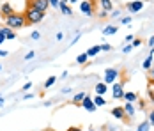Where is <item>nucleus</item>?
<instances>
[{"instance_id":"f257e3e1","label":"nucleus","mask_w":154,"mask_h":131,"mask_svg":"<svg viewBox=\"0 0 154 131\" xmlns=\"http://www.w3.org/2000/svg\"><path fill=\"white\" fill-rule=\"evenodd\" d=\"M4 21H5V27H9V29L13 30H18V29H23L25 25H27V20H25V14L23 13H13V14L5 16L4 18Z\"/></svg>"},{"instance_id":"f03ea898","label":"nucleus","mask_w":154,"mask_h":131,"mask_svg":"<svg viewBox=\"0 0 154 131\" xmlns=\"http://www.w3.org/2000/svg\"><path fill=\"white\" fill-rule=\"evenodd\" d=\"M23 14H25V20H27V25H37V23H41L45 20L46 13H41V11H35L32 7H27L23 11Z\"/></svg>"},{"instance_id":"7ed1b4c3","label":"nucleus","mask_w":154,"mask_h":131,"mask_svg":"<svg viewBox=\"0 0 154 131\" xmlns=\"http://www.w3.org/2000/svg\"><path fill=\"white\" fill-rule=\"evenodd\" d=\"M27 7H32L35 11H41V13H46L48 7H50V2L48 0H27Z\"/></svg>"},{"instance_id":"20e7f679","label":"nucleus","mask_w":154,"mask_h":131,"mask_svg":"<svg viewBox=\"0 0 154 131\" xmlns=\"http://www.w3.org/2000/svg\"><path fill=\"white\" fill-rule=\"evenodd\" d=\"M119 69H115V67H108L106 71H105V78H103V82L106 83V85H112V83H115L117 80H119Z\"/></svg>"},{"instance_id":"39448f33","label":"nucleus","mask_w":154,"mask_h":131,"mask_svg":"<svg viewBox=\"0 0 154 131\" xmlns=\"http://www.w3.org/2000/svg\"><path fill=\"white\" fill-rule=\"evenodd\" d=\"M78 7H80V13L82 14H85V16L94 14V0H82L78 4Z\"/></svg>"},{"instance_id":"423d86ee","label":"nucleus","mask_w":154,"mask_h":131,"mask_svg":"<svg viewBox=\"0 0 154 131\" xmlns=\"http://www.w3.org/2000/svg\"><path fill=\"white\" fill-rule=\"evenodd\" d=\"M112 98L113 99H122L124 98V85L121 82H115V83H112Z\"/></svg>"},{"instance_id":"0eeeda50","label":"nucleus","mask_w":154,"mask_h":131,"mask_svg":"<svg viewBox=\"0 0 154 131\" xmlns=\"http://www.w3.org/2000/svg\"><path fill=\"white\" fill-rule=\"evenodd\" d=\"M126 7H128V13L135 14V13H138V11L143 9V2H142V0H133V2H129Z\"/></svg>"},{"instance_id":"6e6552de","label":"nucleus","mask_w":154,"mask_h":131,"mask_svg":"<svg viewBox=\"0 0 154 131\" xmlns=\"http://www.w3.org/2000/svg\"><path fill=\"white\" fill-rule=\"evenodd\" d=\"M13 13H14V5L9 4V2H2V5H0V14L5 18V16L13 14Z\"/></svg>"},{"instance_id":"1a4fd4ad","label":"nucleus","mask_w":154,"mask_h":131,"mask_svg":"<svg viewBox=\"0 0 154 131\" xmlns=\"http://www.w3.org/2000/svg\"><path fill=\"white\" fill-rule=\"evenodd\" d=\"M94 92H96V96H105L108 92V85L105 82H97V83L94 85Z\"/></svg>"},{"instance_id":"9d476101","label":"nucleus","mask_w":154,"mask_h":131,"mask_svg":"<svg viewBox=\"0 0 154 131\" xmlns=\"http://www.w3.org/2000/svg\"><path fill=\"white\" fill-rule=\"evenodd\" d=\"M80 104H82L87 112H94V110H96V104H94V101H92V98H91V96H85V98H83V101L80 103Z\"/></svg>"},{"instance_id":"9b49d317","label":"nucleus","mask_w":154,"mask_h":131,"mask_svg":"<svg viewBox=\"0 0 154 131\" xmlns=\"http://www.w3.org/2000/svg\"><path fill=\"white\" fill-rule=\"evenodd\" d=\"M112 117H113V119L122 120L124 117H126V114H124V108H122V106H115V108L112 110Z\"/></svg>"},{"instance_id":"f8f14e48","label":"nucleus","mask_w":154,"mask_h":131,"mask_svg":"<svg viewBox=\"0 0 154 131\" xmlns=\"http://www.w3.org/2000/svg\"><path fill=\"white\" fill-rule=\"evenodd\" d=\"M122 99L126 103H137L138 101V94H137V92H124Z\"/></svg>"},{"instance_id":"ddd939ff","label":"nucleus","mask_w":154,"mask_h":131,"mask_svg":"<svg viewBox=\"0 0 154 131\" xmlns=\"http://www.w3.org/2000/svg\"><path fill=\"white\" fill-rule=\"evenodd\" d=\"M99 5H101V9L106 11V13H112V11H113V2H112V0H99Z\"/></svg>"},{"instance_id":"4468645a","label":"nucleus","mask_w":154,"mask_h":131,"mask_svg":"<svg viewBox=\"0 0 154 131\" xmlns=\"http://www.w3.org/2000/svg\"><path fill=\"white\" fill-rule=\"evenodd\" d=\"M124 114L126 117H135V106H133V103H124Z\"/></svg>"},{"instance_id":"2eb2a0df","label":"nucleus","mask_w":154,"mask_h":131,"mask_svg":"<svg viewBox=\"0 0 154 131\" xmlns=\"http://www.w3.org/2000/svg\"><path fill=\"white\" fill-rule=\"evenodd\" d=\"M60 13L62 14H66V16H73V9H71V5L69 4H66V2H60Z\"/></svg>"},{"instance_id":"dca6fc26","label":"nucleus","mask_w":154,"mask_h":131,"mask_svg":"<svg viewBox=\"0 0 154 131\" xmlns=\"http://www.w3.org/2000/svg\"><path fill=\"white\" fill-rule=\"evenodd\" d=\"M4 34H5V39L7 41H13V39H16V32L13 29H9V27H4V29H0Z\"/></svg>"},{"instance_id":"f3484780","label":"nucleus","mask_w":154,"mask_h":131,"mask_svg":"<svg viewBox=\"0 0 154 131\" xmlns=\"http://www.w3.org/2000/svg\"><path fill=\"white\" fill-rule=\"evenodd\" d=\"M152 60H154V55H147V58H145V60L142 62V67H143L145 71H149V69H151V67L154 66Z\"/></svg>"},{"instance_id":"a211bd4d","label":"nucleus","mask_w":154,"mask_h":131,"mask_svg":"<svg viewBox=\"0 0 154 131\" xmlns=\"http://www.w3.org/2000/svg\"><path fill=\"white\" fill-rule=\"evenodd\" d=\"M117 30H119L117 25H106V27L103 29V34H105V36H115V34H117Z\"/></svg>"},{"instance_id":"6ab92c4d","label":"nucleus","mask_w":154,"mask_h":131,"mask_svg":"<svg viewBox=\"0 0 154 131\" xmlns=\"http://www.w3.org/2000/svg\"><path fill=\"white\" fill-rule=\"evenodd\" d=\"M99 51H101V44H96V46H92V48H89V50H87L85 53H87L89 57H96V55H97Z\"/></svg>"},{"instance_id":"aec40b11","label":"nucleus","mask_w":154,"mask_h":131,"mask_svg":"<svg viewBox=\"0 0 154 131\" xmlns=\"http://www.w3.org/2000/svg\"><path fill=\"white\" fill-rule=\"evenodd\" d=\"M92 101H94V104H96V108H99V106H105V104H106V99H105L103 96H94Z\"/></svg>"},{"instance_id":"412c9836","label":"nucleus","mask_w":154,"mask_h":131,"mask_svg":"<svg viewBox=\"0 0 154 131\" xmlns=\"http://www.w3.org/2000/svg\"><path fill=\"white\" fill-rule=\"evenodd\" d=\"M87 60H89V55H87V53H80L76 57V64L83 66V64H87Z\"/></svg>"},{"instance_id":"4be33fe9","label":"nucleus","mask_w":154,"mask_h":131,"mask_svg":"<svg viewBox=\"0 0 154 131\" xmlns=\"http://www.w3.org/2000/svg\"><path fill=\"white\" fill-rule=\"evenodd\" d=\"M85 96H87L85 92H78V94H75V96H73V103H75V104H80V103L83 101Z\"/></svg>"},{"instance_id":"5701e85b","label":"nucleus","mask_w":154,"mask_h":131,"mask_svg":"<svg viewBox=\"0 0 154 131\" xmlns=\"http://www.w3.org/2000/svg\"><path fill=\"white\" fill-rule=\"evenodd\" d=\"M147 92H149V99L154 103V83H152V82H149V83H147Z\"/></svg>"},{"instance_id":"b1692460","label":"nucleus","mask_w":154,"mask_h":131,"mask_svg":"<svg viewBox=\"0 0 154 131\" xmlns=\"http://www.w3.org/2000/svg\"><path fill=\"white\" fill-rule=\"evenodd\" d=\"M55 82H57V76H50L46 82H45V89H50L53 83H55Z\"/></svg>"},{"instance_id":"393cba45","label":"nucleus","mask_w":154,"mask_h":131,"mask_svg":"<svg viewBox=\"0 0 154 131\" xmlns=\"http://www.w3.org/2000/svg\"><path fill=\"white\" fill-rule=\"evenodd\" d=\"M149 128H151V126H149V122H147V120H143L138 128H137V131H149Z\"/></svg>"},{"instance_id":"a878e982","label":"nucleus","mask_w":154,"mask_h":131,"mask_svg":"<svg viewBox=\"0 0 154 131\" xmlns=\"http://www.w3.org/2000/svg\"><path fill=\"white\" fill-rule=\"evenodd\" d=\"M48 2H50V7H55V9L60 7V0H48Z\"/></svg>"},{"instance_id":"bb28decb","label":"nucleus","mask_w":154,"mask_h":131,"mask_svg":"<svg viewBox=\"0 0 154 131\" xmlns=\"http://www.w3.org/2000/svg\"><path fill=\"white\" fill-rule=\"evenodd\" d=\"M30 37L34 39V41H37V39H41V32H39V30H34V32L30 34Z\"/></svg>"},{"instance_id":"cd10ccee","label":"nucleus","mask_w":154,"mask_h":131,"mask_svg":"<svg viewBox=\"0 0 154 131\" xmlns=\"http://www.w3.org/2000/svg\"><path fill=\"white\" fill-rule=\"evenodd\" d=\"M131 51H133V46H131V43L126 44V46L122 48V53H126V55H128V53H131Z\"/></svg>"},{"instance_id":"c85d7f7f","label":"nucleus","mask_w":154,"mask_h":131,"mask_svg":"<svg viewBox=\"0 0 154 131\" xmlns=\"http://www.w3.org/2000/svg\"><path fill=\"white\" fill-rule=\"evenodd\" d=\"M101 51H112V44L103 43V44H101Z\"/></svg>"},{"instance_id":"c756f323","label":"nucleus","mask_w":154,"mask_h":131,"mask_svg":"<svg viewBox=\"0 0 154 131\" xmlns=\"http://www.w3.org/2000/svg\"><path fill=\"white\" fill-rule=\"evenodd\" d=\"M131 21H133V18H129V16H126V18H121V23H122V25H129Z\"/></svg>"},{"instance_id":"7c9ffc66","label":"nucleus","mask_w":154,"mask_h":131,"mask_svg":"<svg viewBox=\"0 0 154 131\" xmlns=\"http://www.w3.org/2000/svg\"><path fill=\"white\" fill-rule=\"evenodd\" d=\"M147 122H149V126H152L154 128V110L149 114V119H147Z\"/></svg>"},{"instance_id":"2f4dec72","label":"nucleus","mask_w":154,"mask_h":131,"mask_svg":"<svg viewBox=\"0 0 154 131\" xmlns=\"http://www.w3.org/2000/svg\"><path fill=\"white\" fill-rule=\"evenodd\" d=\"M149 82H152L154 83V66L149 69Z\"/></svg>"},{"instance_id":"473e14b6","label":"nucleus","mask_w":154,"mask_h":131,"mask_svg":"<svg viewBox=\"0 0 154 131\" xmlns=\"http://www.w3.org/2000/svg\"><path fill=\"white\" fill-rule=\"evenodd\" d=\"M29 89H32V83L29 82V83H25L23 87H21V92H29Z\"/></svg>"},{"instance_id":"72a5a7b5","label":"nucleus","mask_w":154,"mask_h":131,"mask_svg":"<svg viewBox=\"0 0 154 131\" xmlns=\"http://www.w3.org/2000/svg\"><path fill=\"white\" fill-rule=\"evenodd\" d=\"M133 39H135V36H131V34H128V36H126V44L133 43Z\"/></svg>"},{"instance_id":"f704fd0d","label":"nucleus","mask_w":154,"mask_h":131,"mask_svg":"<svg viewBox=\"0 0 154 131\" xmlns=\"http://www.w3.org/2000/svg\"><path fill=\"white\" fill-rule=\"evenodd\" d=\"M80 36H82V32H76V36H75V39L71 41V46H73V44H76V43H78V39H80Z\"/></svg>"},{"instance_id":"c9c22d12","label":"nucleus","mask_w":154,"mask_h":131,"mask_svg":"<svg viewBox=\"0 0 154 131\" xmlns=\"http://www.w3.org/2000/svg\"><path fill=\"white\" fill-rule=\"evenodd\" d=\"M140 44H142V41L135 37V39H133V43H131V46H133V48H137V46H140Z\"/></svg>"},{"instance_id":"e433bc0d","label":"nucleus","mask_w":154,"mask_h":131,"mask_svg":"<svg viewBox=\"0 0 154 131\" xmlns=\"http://www.w3.org/2000/svg\"><path fill=\"white\" fill-rule=\"evenodd\" d=\"M34 57H35V53H34V51H29V53L25 55V60H32Z\"/></svg>"},{"instance_id":"4c0bfd02","label":"nucleus","mask_w":154,"mask_h":131,"mask_svg":"<svg viewBox=\"0 0 154 131\" xmlns=\"http://www.w3.org/2000/svg\"><path fill=\"white\" fill-rule=\"evenodd\" d=\"M119 16H121V11L119 9H113L112 11V18H119Z\"/></svg>"},{"instance_id":"58836bf2","label":"nucleus","mask_w":154,"mask_h":131,"mask_svg":"<svg viewBox=\"0 0 154 131\" xmlns=\"http://www.w3.org/2000/svg\"><path fill=\"white\" fill-rule=\"evenodd\" d=\"M108 14H110V13H106V11H103V9H101V11L97 13V16H99V18H106Z\"/></svg>"},{"instance_id":"ea45409f","label":"nucleus","mask_w":154,"mask_h":131,"mask_svg":"<svg viewBox=\"0 0 154 131\" xmlns=\"http://www.w3.org/2000/svg\"><path fill=\"white\" fill-rule=\"evenodd\" d=\"M32 98H34V96H32L30 92H25V94H23V99H25V101H27V99H32Z\"/></svg>"},{"instance_id":"a19ab883","label":"nucleus","mask_w":154,"mask_h":131,"mask_svg":"<svg viewBox=\"0 0 154 131\" xmlns=\"http://www.w3.org/2000/svg\"><path fill=\"white\" fill-rule=\"evenodd\" d=\"M66 131H83L82 128H76V126H71V128H67Z\"/></svg>"},{"instance_id":"79ce46f5","label":"nucleus","mask_w":154,"mask_h":131,"mask_svg":"<svg viewBox=\"0 0 154 131\" xmlns=\"http://www.w3.org/2000/svg\"><path fill=\"white\" fill-rule=\"evenodd\" d=\"M138 106H140V110H143V108H145V101H143V99H140V101H138Z\"/></svg>"},{"instance_id":"37998d69","label":"nucleus","mask_w":154,"mask_h":131,"mask_svg":"<svg viewBox=\"0 0 154 131\" xmlns=\"http://www.w3.org/2000/svg\"><path fill=\"white\" fill-rule=\"evenodd\" d=\"M4 41H5V34H4V32L0 30V44L4 43Z\"/></svg>"},{"instance_id":"c03bdc74","label":"nucleus","mask_w":154,"mask_h":131,"mask_svg":"<svg viewBox=\"0 0 154 131\" xmlns=\"http://www.w3.org/2000/svg\"><path fill=\"white\" fill-rule=\"evenodd\" d=\"M149 46H151V48H154V36H151V37H149Z\"/></svg>"},{"instance_id":"a18cd8bd","label":"nucleus","mask_w":154,"mask_h":131,"mask_svg":"<svg viewBox=\"0 0 154 131\" xmlns=\"http://www.w3.org/2000/svg\"><path fill=\"white\" fill-rule=\"evenodd\" d=\"M62 39H64V34L59 32V34H57V41H62Z\"/></svg>"},{"instance_id":"49530a36","label":"nucleus","mask_w":154,"mask_h":131,"mask_svg":"<svg viewBox=\"0 0 154 131\" xmlns=\"http://www.w3.org/2000/svg\"><path fill=\"white\" fill-rule=\"evenodd\" d=\"M0 57H7V51L5 50H0Z\"/></svg>"},{"instance_id":"de8ad7c7","label":"nucleus","mask_w":154,"mask_h":131,"mask_svg":"<svg viewBox=\"0 0 154 131\" xmlns=\"http://www.w3.org/2000/svg\"><path fill=\"white\" fill-rule=\"evenodd\" d=\"M69 2H71V4H80V0H69ZM69 2H67V4H69Z\"/></svg>"},{"instance_id":"09e8293b","label":"nucleus","mask_w":154,"mask_h":131,"mask_svg":"<svg viewBox=\"0 0 154 131\" xmlns=\"http://www.w3.org/2000/svg\"><path fill=\"white\" fill-rule=\"evenodd\" d=\"M4 106V98H0V108Z\"/></svg>"},{"instance_id":"8fccbe9b","label":"nucleus","mask_w":154,"mask_h":131,"mask_svg":"<svg viewBox=\"0 0 154 131\" xmlns=\"http://www.w3.org/2000/svg\"><path fill=\"white\" fill-rule=\"evenodd\" d=\"M60 2H66V4H67V2H69V0H60Z\"/></svg>"},{"instance_id":"3c124183","label":"nucleus","mask_w":154,"mask_h":131,"mask_svg":"<svg viewBox=\"0 0 154 131\" xmlns=\"http://www.w3.org/2000/svg\"><path fill=\"white\" fill-rule=\"evenodd\" d=\"M89 131H96V129H94V128H91V129H89Z\"/></svg>"},{"instance_id":"603ef678","label":"nucleus","mask_w":154,"mask_h":131,"mask_svg":"<svg viewBox=\"0 0 154 131\" xmlns=\"http://www.w3.org/2000/svg\"><path fill=\"white\" fill-rule=\"evenodd\" d=\"M45 131H53V129H45Z\"/></svg>"},{"instance_id":"864d4df0","label":"nucleus","mask_w":154,"mask_h":131,"mask_svg":"<svg viewBox=\"0 0 154 131\" xmlns=\"http://www.w3.org/2000/svg\"><path fill=\"white\" fill-rule=\"evenodd\" d=\"M0 71H2V66H0Z\"/></svg>"},{"instance_id":"5fc2aeb1","label":"nucleus","mask_w":154,"mask_h":131,"mask_svg":"<svg viewBox=\"0 0 154 131\" xmlns=\"http://www.w3.org/2000/svg\"><path fill=\"white\" fill-rule=\"evenodd\" d=\"M0 98H2V96H0Z\"/></svg>"}]
</instances>
